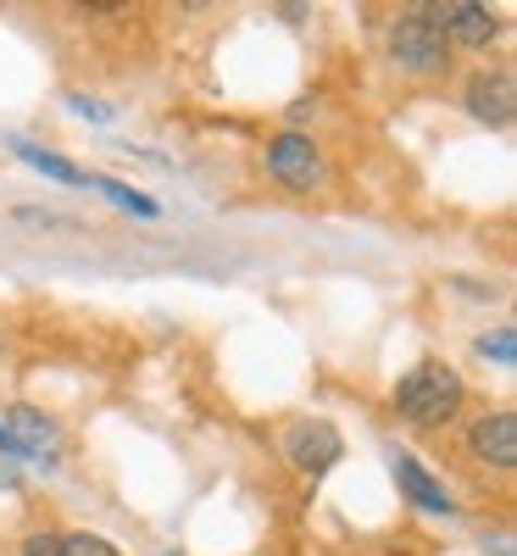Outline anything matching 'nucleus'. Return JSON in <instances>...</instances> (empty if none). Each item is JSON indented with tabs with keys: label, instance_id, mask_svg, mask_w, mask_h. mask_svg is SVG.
<instances>
[{
	"label": "nucleus",
	"instance_id": "9b49d317",
	"mask_svg": "<svg viewBox=\"0 0 517 556\" xmlns=\"http://www.w3.org/2000/svg\"><path fill=\"white\" fill-rule=\"evenodd\" d=\"M89 190H101L112 206H123V212H134V217H156V212H162L151 195H139V190H128V184H117V178H101V173H89Z\"/></svg>",
	"mask_w": 517,
	"mask_h": 556
},
{
	"label": "nucleus",
	"instance_id": "6e6552de",
	"mask_svg": "<svg viewBox=\"0 0 517 556\" xmlns=\"http://www.w3.org/2000/svg\"><path fill=\"white\" fill-rule=\"evenodd\" d=\"M467 445H474V456L490 462V468H512V462H517V417L512 412L479 417L474 434H467Z\"/></svg>",
	"mask_w": 517,
	"mask_h": 556
},
{
	"label": "nucleus",
	"instance_id": "f257e3e1",
	"mask_svg": "<svg viewBox=\"0 0 517 556\" xmlns=\"http://www.w3.org/2000/svg\"><path fill=\"white\" fill-rule=\"evenodd\" d=\"M456 406H462V379H456V367H445V362H417L412 374L395 384V412L406 417V424H423V429L451 424Z\"/></svg>",
	"mask_w": 517,
	"mask_h": 556
},
{
	"label": "nucleus",
	"instance_id": "20e7f679",
	"mask_svg": "<svg viewBox=\"0 0 517 556\" xmlns=\"http://www.w3.org/2000/svg\"><path fill=\"white\" fill-rule=\"evenodd\" d=\"M267 173L285 184V190H317L323 184V156L306 134H278L273 146H267Z\"/></svg>",
	"mask_w": 517,
	"mask_h": 556
},
{
	"label": "nucleus",
	"instance_id": "ddd939ff",
	"mask_svg": "<svg viewBox=\"0 0 517 556\" xmlns=\"http://www.w3.org/2000/svg\"><path fill=\"white\" fill-rule=\"evenodd\" d=\"M62 556H123L112 540H101V534H67L62 540Z\"/></svg>",
	"mask_w": 517,
	"mask_h": 556
},
{
	"label": "nucleus",
	"instance_id": "39448f33",
	"mask_svg": "<svg viewBox=\"0 0 517 556\" xmlns=\"http://www.w3.org/2000/svg\"><path fill=\"white\" fill-rule=\"evenodd\" d=\"M417 17H429L445 39L456 45H490L495 39V12L479 7V0H434V7H417Z\"/></svg>",
	"mask_w": 517,
	"mask_h": 556
},
{
	"label": "nucleus",
	"instance_id": "f8f14e48",
	"mask_svg": "<svg viewBox=\"0 0 517 556\" xmlns=\"http://www.w3.org/2000/svg\"><path fill=\"white\" fill-rule=\"evenodd\" d=\"M479 356H484V362H501V367H512V362H517V334H512V329L479 334Z\"/></svg>",
	"mask_w": 517,
	"mask_h": 556
},
{
	"label": "nucleus",
	"instance_id": "2eb2a0df",
	"mask_svg": "<svg viewBox=\"0 0 517 556\" xmlns=\"http://www.w3.org/2000/svg\"><path fill=\"white\" fill-rule=\"evenodd\" d=\"M67 101H73V112H78V117H89V123H106V117H112V106L89 101V96H67Z\"/></svg>",
	"mask_w": 517,
	"mask_h": 556
},
{
	"label": "nucleus",
	"instance_id": "0eeeda50",
	"mask_svg": "<svg viewBox=\"0 0 517 556\" xmlns=\"http://www.w3.org/2000/svg\"><path fill=\"white\" fill-rule=\"evenodd\" d=\"M467 112H474L479 123H490V128H506L512 123V112H517V84H512V73L506 67H495V73H474L467 78Z\"/></svg>",
	"mask_w": 517,
	"mask_h": 556
},
{
	"label": "nucleus",
	"instance_id": "4468645a",
	"mask_svg": "<svg viewBox=\"0 0 517 556\" xmlns=\"http://www.w3.org/2000/svg\"><path fill=\"white\" fill-rule=\"evenodd\" d=\"M23 556H62V540L56 534H28L23 540Z\"/></svg>",
	"mask_w": 517,
	"mask_h": 556
},
{
	"label": "nucleus",
	"instance_id": "7ed1b4c3",
	"mask_svg": "<svg viewBox=\"0 0 517 556\" xmlns=\"http://www.w3.org/2000/svg\"><path fill=\"white\" fill-rule=\"evenodd\" d=\"M285 456L295 462L301 473H328L335 462L345 456V440H340V429L335 424H323V417H306V424H290V434H285Z\"/></svg>",
	"mask_w": 517,
	"mask_h": 556
},
{
	"label": "nucleus",
	"instance_id": "9d476101",
	"mask_svg": "<svg viewBox=\"0 0 517 556\" xmlns=\"http://www.w3.org/2000/svg\"><path fill=\"white\" fill-rule=\"evenodd\" d=\"M12 156H17V162H28V167H34V173H45V178H56V184H89V173H84L78 162H67V156H56V151L34 146V139H12Z\"/></svg>",
	"mask_w": 517,
	"mask_h": 556
},
{
	"label": "nucleus",
	"instance_id": "dca6fc26",
	"mask_svg": "<svg viewBox=\"0 0 517 556\" xmlns=\"http://www.w3.org/2000/svg\"><path fill=\"white\" fill-rule=\"evenodd\" d=\"M0 456H7V462H23L17 445H12V434H7V424H0Z\"/></svg>",
	"mask_w": 517,
	"mask_h": 556
},
{
	"label": "nucleus",
	"instance_id": "f3484780",
	"mask_svg": "<svg viewBox=\"0 0 517 556\" xmlns=\"http://www.w3.org/2000/svg\"><path fill=\"white\" fill-rule=\"evenodd\" d=\"M0 484H17V462H7V456H0Z\"/></svg>",
	"mask_w": 517,
	"mask_h": 556
},
{
	"label": "nucleus",
	"instance_id": "1a4fd4ad",
	"mask_svg": "<svg viewBox=\"0 0 517 556\" xmlns=\"http://www.w3.org/2000/svg\"><path fill=\"white\" fill-rule=\"evenodd\" d=\"M395 484H401V495H406V501H417V506H423V513H451V506H456V501H451V490H445L429 468H423L417 456H406V451L395 456Z\"/></svg>",
	"mask_w": 517,
	"mask_h": 556
},
{
	"label": "nucleus",
	"instance_id": "f03ea898",
	"mask_svg": "<svg viewBox=\"0 0 517 556\" xmlns=\"http://www.w3.org/2000/svg\"><path fill=\"white\" fill-rule=\"evenodd\" d=\"M390 62L395 67H406V73H434L440 62H445V34L429 23V17H401L395 28H390Z\"/></svg>",
	"mask_w": 517,
	"mask_h": 556
},
{
	"label": "nucleus",
	"instance_id": "423d86ee",
	"mask_svg": "<svg viewBox=\"0 0 517 556\" xmlns=\"http://www.w3.org/2000/svg\"><path fill=\"white\" fill-rule=\"evenodd\" d=\"M7 434L17 445L23 462H45V468H56V451H62V434L45 412L34 406H7Z\"/></svg>",
	"mask_w": 517,
	"mask_h": 556
}]
</instances>
